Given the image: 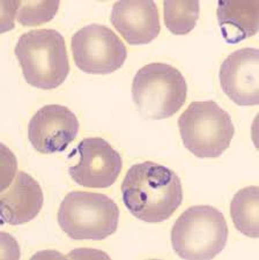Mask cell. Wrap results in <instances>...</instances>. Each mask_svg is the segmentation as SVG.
<instances>
[{
    "mask_svg": "<svg viewBox=\"0 0 259 260\" xmlns=\"http://www.w3.org/2000/svg\"><path fill=\"white\" fill-rule=\"evenodd\" d=\"M43 203L44 196L39 182L24 171H19L7 191H2L3 223H28L39 215Z\"/></svg>",
    "mask_w": 259,
    "mask_h": 260,
    "instance_id": "7c38bea8",
    "label": "cell"
},
{
    "mask_svg": "<svg viewBox=\"0 0 259 260\" xmlns=\"http://www.w3.org/2000/svg\"><path fill=\"white\" fill-rule=\"evenodd\" d=\"M120 188L127 211L147 223L170 219L183 201V187L177 174L152 161L130 168Z\"/></svg>",
    "mask_w": 259,
    "mask_h": 260,
    "instance_id": "6da1fadb",
    "label": "cell"
},
{
    "mask_svg": "<svg viewBox=\"0 0 259 260\" xmlns=\"http://www.w3.org/2000/svg\"><path fill=\"white\" fill-rule=\"evenodd\" d=\"M220 85L234 103L242 107L259 104V51L244 48L234 51L220 67Z\"/></svg>",
    "mask_w": 259,
    "mask_h": 260,
    "instance_id": "30bf717a",
    "label": "cell"
},
{
    "mask_svg": "<svg viewBox=\"0 0 259 260\" xmlns=\"http://www.w3.org/2000/svg\"><path fill=\"white\" fill-rule=\"evenodd\" d=\"M186 98L185 78L176 67L165 62L144 66L133 79V103L146 118H169L184 106Z\"/></svg>",
    "mask_w": 259,
    "mask_h": 260,
    "instance_id": "8992f818",
    "label": "cell"
},
{
    "mask_svg": "<svg viewBox=\"0 0 259 260\" xmlns=\"http://www.w3.org/2000/svg\"><path fill=\"white\" fill-rule=\"evenodd\" d=\"M199 2H164V19L166 27L174 35H186L197 26L199 19Z\"/></svg>",
    "mask_w": 259,
    "mask_h": 260,
    "instance_id": "9a60e30c",
    "label": "cell"
},
{
    "mask_svg": "<svg viewBox=\"0 0 259 260\" xmlns=\"http://www.w3.org/2000/svg\"><path fill=\"white\" fill-rule=\"evenodd\" d=\"M110 21L131 45L148 44L161 31L160 15L152 0H124L112 6Z\"/></svg>",
    "mask_w": 259,
    "mask_h": 260,
    "instance_id": "8fae6325",
    "label": "cell"
},
{
    "mask_svg": "<svg viewBox=\"0 0 259 260\" xmlns=\"http://www.w3.org/2000/svg\"><path fill=\"white\" fill-rule=\"evenodd\" d=\"M60 3L56 2H19L16 19L24 27H35L51 21L57 14Z\"/></svg>",
    "mask_w": 259,
    "mask_h": 260,
    "instance_id": "2e32d148",
    "label": "cell"
},
{
    "mask_svg": "<svg viewBox=\"0 0 259 260\" xmlns=\"http://www.w3.org/2000/svg\"><path fill=\"white\" fill-rule=\"evenodd\" d=\"M216 18L225 43L237 44L258 32L259 4L220 0Z\"/></svg>",
    "mask_w": 259,
    "mask_h": 260,
    "instance_id": "4fadbf2b",
    "label": "cell"
},
{
    "mask_svg": "<svg viewBox=\"0 0 259 260\" xmlns=\"http://www.w3.org/2000/svg\"><path fill=\"white\" fill-rule=\"evenodd\" d=\"M183 145L199 158H216L229 148L235 134L232 117L214 101L192 102L179 116Z\"/></svg>",
    "mask_w": 259,
    "mask_h": 260,
    "instance_id": "5b68a950",
    "label": "cell"
},
{
    "mask_svg": "<svg viewBox=\"0 0 259 260\" xmlns=\"http://www.w3.org/2000/svg\"><path fill=\"white\" fill-rule=\"evenodd\" d=\"M119 208L106 194L72 191L62 199L58 224L71 240L102 241L116 233Z\"/></svg>",
    "mask_w": 259,
    "mask_h": 260,
    "instance_id": "277c9868",
    "label": "cell"
},
{
    "mask_svg": "<svg viewBox=\"0 0 259 260\" xmlns=\"http://www.w3.org/2000/svg\"><path fill=\"white\" fill-rule=\"evenodd\" d=\"M79 120L68 107L49 104L31 117L28 125V139L42 154L60 153L78 136Z\"/></svg>",
    "mask_w": 259,
    "mask_h": 260,
    "instance_id": "9c48e42d",
    "label": "cell"
},
{
    "mask_svg": "<svg viewBox=\"0 0 259 260\" xmlns=\"http://www.w3.org/2000/svg\"><path fill=\"white\" fill-rule=\"evenodd\" d=\"M75 65L88 74H110L124 65L127 57L125 44L110 28L88 24L71 40Z\"/></svg>",
    "mask_w": 259,
    "mask_h": 260,
    "instance_id": "52a82bcc",
    "label": "cell"
},
{
    "mask_svg": "<svg viewBox=\"0 0 259 260\" xmlns=\"http://www.w3.org/2000/svg\"><path fill=\"white\" fill-rule=\"evenodd\" d=\"M19 2H3L2 3V32L12 30L14 28V19L18 14Z\"/></svg>",
    "mask_w": 259,
    "mask_h": 260,
    "instance_id": "e0dca14e",
    "label": "cell"
},
{
    "mask_svg": "<svg viewBox=\"0 0 259 260\" xmlns=\"http://www.w3.org/2000/svg\"><path fill=\"white\" fill-rule=\"evenodd\" d=\"M24 80L40 89H55L70 73L65 40L55 29H36L20 36L15 45Z\"/></svg>",
    "mask_w": 259,
    "mask_h": 260,
    "instance_id": "7a4b0ae2",
    "label": "cell"
},
{
    "mask_svg": "<svg viewBox=\"0 0 259 260\" xmlns=\"http://www.w3.org/2000/svg\"><path fill=\"white\" fill-rule=\"evenodd\" d=\"M231 216L237 232L250 238L259 237V188L248 186L234 196Z\"/></svg>",
    "mask_w": 259,
    "mask_h": 260,
    "instance_id": "5bb4252c",
    "label": "cell"
},
{
    "mask_svg": "<svg viewBox=\"0 0 259 260\" xmlns=\"http://www.w3.org/2000/svg\"><path fill=\"white\" fill-rule=\"evenodd\" d=\"M73 153L79 154V163L69 168V174L80 186L108 188L122 171V156L102 138H86Z\"/></svg>",
    "mask_w": 259,
    "mask_h": 260,
    "instance_id": "ba28073f",
    "label": "cell"
},
{
    "mask_svg": "<svg viewBox=\"0 0 259 260\" xmlns=\"http://www.w3.org/2000/svg\"><path fill=\"white\" fill-rule=\"evenodd\" d=\"M171 245L186 260H210L221 253L228 241L223 214L210 205L187 208L171 229Z\"/></svg>",
    "mask_w": 259,
    "mask_h": 260,
    "instance_id": "3957f363",
    "label": "cell"
}]
</instances>
